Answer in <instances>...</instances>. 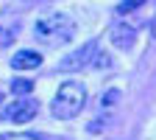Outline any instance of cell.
<instances>
[{
  "label": "cell",
  "mask_w": 156,
  "mask_h": 140,
  "mask_svg": "<svg viewBox=\"0 0 156 140\" xmlns=\"http://www.w3.org/2000/svg\"><path fill=\"white\" fill-rule=\"evenodd\" d=\"M95 53H98V42H87V45L78 51L75 56L64 59L62 67H64V70H70V67H73V70H81L84 65H89V62H92V56H95Z\"/></svg>",
  "instance_id": "cell-4"
},
{
  "label": "cell",
  "mask_w": 156,
  "mask_h": 140,
  "mask_svg": "<svg viewBox=\"0 0 156 140\" xmlns=\"http://www.w3.org/2000/svg\"><path fill=\"white\" fill-rule=\"evenodd\" d=\"M11 93L17 98H28L34 93V81H31V78H14V81H11Z\"/></svg>",
  "instance_id": "cell-7"
},
{
  "label": "cell",
  "mask_w": 156,
  "mask_h": 140,
  "mask_svg": "<svg viewBox=\"0 0 156 140\" xmlns=\"http://www.w3.org/2000/svg\"><path fill=\"white\" fill-rule=\"evenodd\" d=\"M114 9H117V14H128L134 9H140V0H123V3H117Z\"/></svg>",
  "instance_id": "cell-8"
},
{
  "label": "cell",
  "mask_w": 156,
  "mask_h": 140,
  "mask_svg": "<svg viewBox=\"0 0 156 140\" xmlns=\"http://www.w3.org/2000/svg\"><path fill=\"white\" fill-rule=\"evenodd\" d=\"M134 39H136V31L131 25H126V23H117L112 28V42L120 48V51H131L134 48Z\"/></svg>",
  "instance_id": "cell-5"
},
{
  "label": "cell",
  "mask_w": 156,
  "mask_h": 140,
  "mask_svg": "<svg viewBox=\"0 0 156 140\" xmlns=\"http://www.w3.org/2000/svg\"><path fill=\"white\" fill-rule=\"evenodd\" d=\"M151 34H153V39H156V17L151 20Z\"/></svg>",
  "instance_id": "cell-11"
},
{
  "label": "cell",
  "mask_w": 156,
  "mask_h": 140,
  "mask_svg": "<svg viewBox=\"0 0 156 140\" xmlns=\"http://www.w3.org/2000/svg\"><path fill=\"white\" fill-rule=\"evenodd\" d=\"M117 98H120V93H117V90H109V93L103 95V107H112Z\"/></svg>",
  "instance_id": "cell-9"
},
{
  "label": "cell",
  "mask_w": 156,
  "mask_h": 140,
  "mask_svg": "<svg viewBox=\"0 0 156 140\" xmlns=\"http://www.w3.org/2000/svg\"><path fill=\"white\" fill-rule=\"evenodd\" d=\"M34 34L39 42H45V45H64L73 39L75 34V23L67 17V14H48L42 20H36V25H34Z\"/></svg>",
  "instance_id": "cell-2"
},
{
  "label": "cell",
  "mask_w": 156,
  "mask_h": 140,
  "mask_svg": "<svg viewBox=\"0 0 156 140\" xmlns=\"http://www.w3.org/2000/svg\"><path fill=\"white\" fill-rule=\"evenodd\" d=\"M39 65H42V56L34 53V51H20V53L11 56V67L14 70H34Z\"/></svg>",
  "instance_id": "cell-6"
},
{
  "label": "cell",
  "mask_w": 156,
  "mask_h": 140,
  "mask_svg": "<svg viewBox=\"0 0 156 140\" xmlns=\"http://www.w3.org/2000/svg\"><path fill=\"white\" fill-rule=\"evenodd\" d=\"M87 104V90L81 81H64L56 90V98L50 104V115L56 121H73Z\"/></svg>",
  "instance_id": "cell-1"
},
{
  "label": "cell",
  "mask_w": 156,
  "mask_h": 140,
  "mask_svg": "<svg viewBox=\"0 0 156 140\" xmlns=\"http://www.w3.org/2000/svg\"><path fill=\"white\" fill-rule=\"evenodd\" d=\"M9 140H39V137H34V134H14V137H9Z\"/></svg>",
  "instance_id": "cell-10"
},
{
  "label": "cell",
  "mask_w": 156,
  "mask_h": 140,
  "mask_svg": "<svg viewBox=\"0 0 156 140\" xmlns=\"http://www.w3.org/2000/svg\"><path fill=\"white\" fill-rule=\"evenodd\" d=\"M36 109H39L36 98H14L11 104H6L3 115L11 123H25V121H31V118L36 115Z\"/></svg>",
  "instance_id": "cell-3"
}]
</instances>
